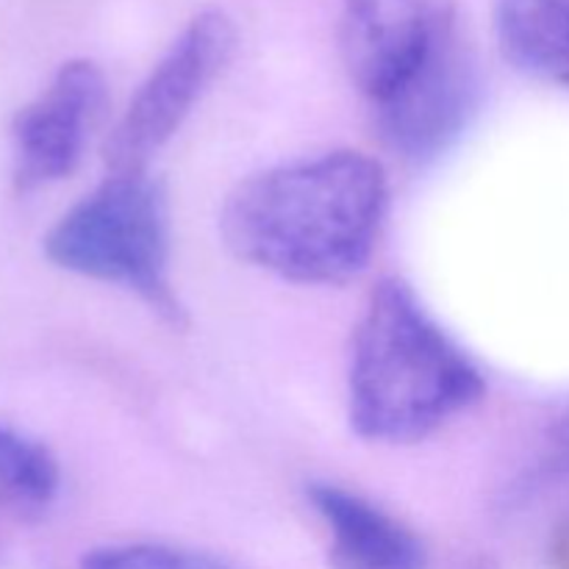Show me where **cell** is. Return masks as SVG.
Returning <instances> with one entry per match:
<instances>
[{
	"mask_svg": "<svg viewBox=\"0 0 569 569\" xmlns=\"http://www.w3.org/2000/svg\"><path fill=\"white\" fill-rule=\"evenodd\" d=\"M556 433H559L561 442L569 445V409L565 411V417L559 420V428H556Z\"/></svg>",
	"mask_w": 569,
	"mask_h": 569,
	"instance_id": "obj_12",
	"label": "cell"
},
{
	"mask_svg": "<svg viewBox=\"0 0 569 569\" xmlns=\"http://www.w3.org/2000/svg\"><path fill=\"white\" fill-rule=\"evenodd\" d=\"M387 203V172L376 159L328 150L239 183L220 231L237 259L283 281L345 283L370 264Z\"/></svg>",
	"mask_w": 569,
	"mask_h": 569,
	"instance_id": "obj_1",
	"label": "cell"
},
{
	"mask_svg": "<svg viewBox=\"0 0 569 569\" xmlns=\"http://www.w3.org/2000/svg\"><path fill=\"white\" fill-rule=\"evenodd\" d=\"M61 472L37 439L0 426V503L20 517H39L56 503Z\"/></svg>",
	"mask_w": 569,
	"mask_h": 569,
	"instance_id": "obj_10",
	"label": "cell"
},
{
	"mask_svg": "<svg viewBox=\"0 0 569 569\" xmlns=\"http://www.w3.org/2000/svg\"><path fill=\"white\" fill-rule=\"evenodd\" d=\"M237 48V28L220 9H206L181 28L106 142L111 172H148V164L183 126L206 89L226 70Z\"/></svg>",
	"mask_w": 569,
	"mask_h": 569,
	"instance_id": "obj_4",
	"label": "cell"
},
{
	"mask_svg": "<svg viewBox=\"0 0 569 569\" xmlns=\"http://www.w3.org/2000/svg\"><path fill=\"white\" fill-rule=\"evenodd\" d=\"M106 100V78L87 59L59 67L44 92L14 117V178L20 189H39L76 170L87 133Z\"/></svg>",
	"mask_w": 569,
	"mask_h": 569,
	"instance_id": "obj_7",
	"label": "cell"
},
{
	"mask_svg": "<svg viewBox=\"0 0 569 569\" xmlns=\"http://www.w3.org/2000/svg\"><path fill=\"white\" fill-rule=\"evenodd\" d=\"M456 28V14L445 0H342L345 70L376 109L428 64Z\"/></svg>",
	"mask_w": 569,
	"mask_h": 569,
	"instance_id": "obj_5",
	"label": "cell"
},
{
	"mask_svg": "<svg viewBox=\"0 0 569 569\" xmlns=\"http://www.w3.org/2000/svg\"><path fill=\"white\" fill-rule=\"evenodd\" d=\"M306 498L328 528L331 569H426L420 537L376 503L337 483H309Z\"/></svg>",
	"mask_w": 569,
	"mask_h": 569,
	"instance_id": "obj_8",
	"label": "cell"
},
{
	"mask_svg": "<svg viewBox=\"0 0 569 569\" xmlns=\"http://www.w3.org/2000/svg\"><path fill=\"white\" fill-rule=\"evenodd\" d=\"M478 100L481 78L476 59L456 28L398 94L372 109L378 137L400 159L422 164L465 133Z\"/></svg>",
	"mask_w": 569,
	"mask_h": 569,
	"instance_id": "obj_6",
	"label": "cell"
},
{
	"mask_svg": "<svg viewBox=\"0 0 569 569\" xmlns=\"http://www.w3.org/2000/svg\"><path fill=\"white\" fill-rule=\"evenodd\" d=\"M44 256L72 276L139 295L170 320L181 317L170 289L167 192L148 172H111L50 228Z\"/></svg>",
	"mask_w": 569,
	"mask_h": 569,
	"instance_id": "obj_3",
	"label": "cell"
},
{
	"mask_svg": "<svg viewBox=\"0 0 569 569\" xmlns=\"http://www.w3.org/2000/svg\"><path fill=\"white\" fill-rule=\"evenodd\" d=\"M81 569H237L228 561L200 550L172 548V545L133 542L106 545L89 550L81 559Z\"/></svg>",
	"mask_w": 569,
	"mask_h": 569,
	"instance_id": "obj_11",
	"label": "cell"
},
{
	"mask_svg": "<svg viewBox=\"0 0 569 569\" xmlns=\"http://www.w3.org/2000/svg\"><path fill=\"white\" fill-rule=\"evenodd\" d=\"M495 37L511 67L569 89V0H498Z\"/></svg>",
	"mask_w": 569,
	"mask_h": 569,
	"instance_id": "obj_9",
	"label": "cell"
},
{
	"mask_svg": "<svg viewBox=\"0 0 569 569\" xmlns=\"http://www.w3.org/2000/svg\"><path fill=\"white\" fill-rule=\"evenodd\" d=\"M481 370L400 278L372 287L353 333L350 428L367 442L411 445L483 398Z\"/></svg>",
	"mask_w": 569,
	"mask_h": 569,
	"instance_id": "obj_2",
	"label": "cell"
}]
</instances>
